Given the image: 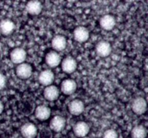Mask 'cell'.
<instances>
[{"label": "cell", "instance_id": "obj_22", "mask_svg": "<svg viewBox=\"0 0 148 138\" xmlns=\"http://www.w3.org/2000/svg\"><path fill=\"white\" fill-rule=\"evenodd\" d=\"M7 84V78L3 74L0 73V90L3 89Z\"/></svg>", "mask_w": 148, "mask_h": 138}, {"label": "cell", "instance_id": "obj_4", "mask_svg": "<svg viewBox=\"0 0 148 138\" xmlns=\"http://www.w3.org/2000/svg\"><path fill=\"white\" fill-rule=\"evenodd\" d=\"M112 51L111 44L107 41H100L95 46V52L101 58H106L109 56Z\"/></svg>", "mask_w": 148, "mask_h": 138}, {"label": "cell", "instance_id": "obj_21", "mask_svg": "<svg viewBox=\"0 0 148 138\" xmlns=\"http://www.w3.org/2000/svg\"><path fill=\"white\" fill-rule=\"evenodd\" d=\"M118 133L116 130L113 129H107L104 132L103 138H118Z\"/></svg>", "mask_w": 148, "mask_h": 138}, {"label": "cell", "instance_id": "obj_24", "mask_svg": "<svg viewBox=\"0 0 148 138\" xmlns=\"http://www.w3.org/2000/svg\"><path fill=\"white\" fill-rule=\"evenodd\" d=\"M82 138H90V137H82Z\"/></svg>", "mask_w": 148, "mask_h": 138}, {"label": "cell", "instance_id": "obj_14", "mask_svg": "<svg viewBox=\"0 0 148 138\" xmlns=\"http://www.w3.org/2000/svg\"><path fill=\"white\" fill-rule=\"evenodd\" d=\"M67 45V41L65 36L62 35H56L53 36L51 40V46L53 51L56 52H62L64 50Z\"/></svg>", "mask_w": 148, "mask_h": 138}, {"label": "cell", "instance_id": "obj_1", "mask_svg": "<svg viewBox=\"0 0 148 138\" xmlns=\"http://www.w3.org/2000/svg\"><path fill=\"white\" fill-rule=\"evenodd\" d=\"M12 62L17 65L23 63L27 58V52L23 48L16 47L11 51L10 55Z\"/></svg>", "mask_w": 148, "mask_h": 138}, {"label": "cell", "instance_id": "obj_12", "mask_svg": "<svg viewBox=\"0 0 148 138\" xmlns=\"http://www.w3.org/2000/svg\"><path fill=\"white\" fill-rule=\"evenodd\" d=\"M45 61L47 64L48 66L50 68H56L58 65H59L62 62V58L59 52L56 51H49L46 55Z\"/></svg>", "mask_w": 148, "mask_h": 138}, {"label": "cell", "instance_id": "obj_18", "mask_svg": "<svg viewBox=\"0 0 148 138\" xmlns=\"http://www.w3.org/2000/svg\"><path fill=\"white\" fill-rule=\"evenodd\" d=\"M60 94V90L55 85H50L46 87L43 90V96L49 101L56 100Z\"/></svg>", "mask_w": 148, "mask_h": 138}, {"label": "cell", "instance_id": "obj_23", "mask_svg": "<svg viewBox=\"0 0 148 138\" xmlns=\"http://www.w3.org/2000/svg\"><path fill=\"white\" fill-rule=\"evenodd\" d=\"M3 110H4V105H3L2 102L0 100V114L2 113Z\"/></svg>", "mask_w": 148, "mask_h": 138}, {"label": "cell", "instance_id": "obj_15", "mask_svg": "<svg viewBox=\"0 0 148 138\" xmlns=\"http://www.w3.org/2000/svg\"><path fill=\"white\" fill-rule=\"evenodd\" d=\"M100 26L106 31H111L116 26V18L111 15H105L100 19Z\"/></svg>", "mask_w": 148, "mask_h": 138}, {"label": "cell", "instance_id": "obj_9", "mask_svg": "<svg viewBox=\"0 0 148 138\" xmlns=\"http://www.w3.org/2000/svg\"><path fill=\"white\" fill-rule=\"evenodd\" d=\"M90 32L87 28L84 26H78L75 28L73 31V37L76 42L83 43L89 39Z\"/></svg>", "mask_w": 148, "mask_h": 138}, {"label": "cell", "instance_id": "obj_10", "mask_svg": "<svg viewBox=\"0 0 148 138\" xmlns=\"http://www.w3.org/2000/svg\"><path fill=\"white\" fill-rule=\"evenodd\" d=\"M68 110L69 113L73 116H79L81 113H83L85 110V105L81 100L75 99L69 102L68 105Z\"/></svg>", "mask_w": 148, "mask_h": 138}, {"label": "cell", "instance_id": "obj_6", "mask_svg": "<svg viewBox=\"0 0 148 138\" xmlns=\"http://www.w3.org/2000/svg\"><path fill=\"white\" fill-rule=\"evenodd\" d=\"M20 134L24 138H35L38 135V129L34 123L27 122L21 126Z\"/></svg>", "mask_w": 148, "mask_h": 138}, {"label": "cell", "instance_id": "obj_17", "mask_svg": "<svg viewBox=\"0 0 148 138\" xmlns=\"http://www.w3.org/2000/svg\"><path fill=\"white\" fill-rule=\"evenodd\" d=\"M51 113V109L44 105H38L35 110V116L38 120L40 121L48 120L50 118Z\"/></svg>", "mask_w": 148, "mask_h": 138}, {"label": "cell", "instance_id": "obj_11", "mask_svg": "<svg viewBox=\"0 0 148 138\" xmlns=\"http://www.w3.org/2000/svg\"><path fill=\"white\" fill-rule=\"evenodd\" d=\"M73 132L77 137L82 138L86 137L90 132V126L85 121H77L73 126Z\"/></svg>", "mask_w": 148, "mask_h": 138}, {"label": "cell", "instance_id": "obj_19", "mask_svg": "<svg viewBox=\"0 0 148 138\" xmlns=\"http://www.w3.org/2000/svg\"><path fill=\"white\" fill-rule=\"evenodd\" d=\"M25 10L31 15H38L42 11V4L40 1L31 0L27 1L25 5Z\"/></svg>", "mask_w": 148, "mask_h": 138}, {"label": "cell", "instance_id": "obj_20", "mask_svg": "<svg viewBox=\"0 0 148 138\" xmlns=\"http://www.w3.org/2000/svg\"><path fill=\"white\" fill-rule=\"evenodd\" d=\"M131 138H146L147 129L143 125L135 126L131 131Z\"/></svg>", "mask_w": 148, "mask_h": 138}, {"label": "cell", "instance_id": "obj_2", "mask_svg": "<svg viewBox=\"0 0 148 138\" xmlns=\"http://www.w3.org/2000/svg\"><path fill=\"white\" fill-rule=\"evenodd\" d=\"M147 105L145 99L142 97H137L132 102V109L135 114L140 116L147 111Z\"/></svg>", "mask_w": 148, "mask_h": 138}, {"label": "cell", "instance_id": "obj_5", "mask_svg": "<svg viewBox=\"0 0 148 138\" xmlns=\"http://www.w3.org/2000/svg\"><path fill=\"white\" fill-rule=\"evenodd\" d=\"M61 64H62V71L68 74L75 72L77 68V62L76 60L71 56H67L64 58L61 62Z\"/></svg>", "mask_w": 148, "mask_h": 138}, {"label": "cell", "instance_id": "obj_7", "mask_svg": "<svg viewBox=\"0 0 148 138\" xmlns=\"http://www.w3.org/2000/svg\"><path fill=\"white\" fill-rule=\"evenodd\" d=\"M54 78L55 76L53 71L49 69H46L42 71L39 74L38 79L41 85L48 87V86L52 85L53 82L54 81Z\"/></svg>", "mask_w": 148, "mask_h": 138}, {"label": "cell", "instance_id": "obj_3", "mask_svg": "<svg viewBox=\"0 0 148 138\" xmlns=\"http://www.w3.org/2000/svg\"><path fill=\"white\" fill-rule=\"evenodd\" d=\"M16 75L17 77L21 79H27L30 78L33 73V68L31 65L27 62H23V63L17 65L15 69Z\"/></svg>", "mask_w": 148, "mask_h": 138}, {"label": "cell", "instance_id": "obj_16", "mask_svg": "<svg viewBox=\"0 0 148 138\" xmlns=\"http://www.w3.org/2000/svg\"><path fill=\"white\" fill-rule=\"evenodd\" d=\"M15 29V24L10 19H3L0 21V33L4 36L12 34Z\"/></svg>", "mask_w": 148, "mask_h": 138}, {"label": "cell", "instance_id": "obj_25", "mask_svg": "<svg viewBox=\"0 0 148 138\" xmlns=\"http://www.w3.org/2000/svg\"><path fill=\"white\" fill-rule=\"evenodd\" d=\"M127 138H131V137H127Z\"/></svg>", "mask_w": 148, "mask_h": 138}, {"label": "cell", "instance_id": "obj_13", "mask_svg": "<svg viewBox=\"0 0 148 138\" xmlns=\"http://www.w3.org/2000/svg\"><path fill=\"white\" fill-rule=\"evenodd\" d=\"M50 129L56 132H61L66 126V119L62 116H55L50 121Z\"/></svg>", "mask_w": 148, "mask_h": 138}, {"label": "cell", "instance_id": "obj_8", "mask_svg": "<svg viewBox=\"0 0 148 138\" xmlns=\"http://www.w3.org/2000/svg\"><path fill=\"white\" fill-rule=\"evenodd\" d=\"M77 83L75 80L71 78H66L63 80L61 83L60 90L63 94L66 95H70L75 93L77 90Z\"/></svg>", "mask_w": 148, "mask_h": 138}]
</instances>
